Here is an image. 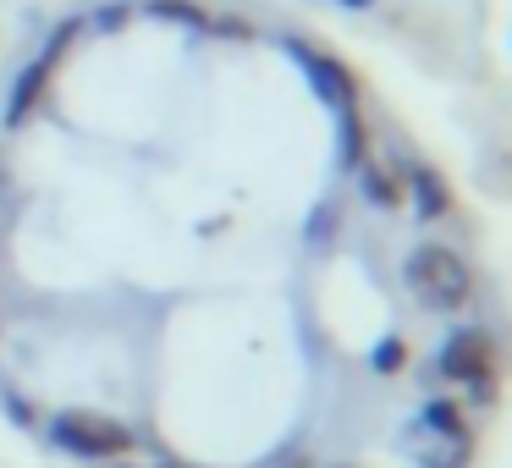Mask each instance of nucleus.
<instances>
[{
  "label": "nucleus",
  "mask_w": 512,
  "mask_h": 468,
  "mask_svg": "<svg viewBox=\"0 0 512 468\" xmlns=\"http://www.w3.org/2000/svg\"><path fill=\"white\" fill-rule=\"evenodd\" d=\"M402 276H408L413 298L435 314H452L474 298V265L446 243H419L408 254V265H402Z\"/></svg>",
  "instance_id": "obj_1"
},
{
  "label": "nucleus",
  "mask_w": 512,
  "mask_h": 468,
  "mask_svg": "<svg viewBox=\"0 0 512 468\" xmlns=\"http://www.w3.org/2000/svg\"><path fill=\"white\" fill-rule=\"evenodd\" d=\"M435 364H441L446 380L474 391L479 402L496 397V386H490V380H496V342H490L485 331H452L441 342V358H435Z\"/></svg>",
  "instance_id": "obj_2"
},
{
  "label": "nucleus",
  "mask_w": 512,
  "mask_h": 468,
  "mask_svg": "<svg viewBox=\"0 0 512 468\" xmlns=\"http://www.w3.org/2000/svg\"><path fill=\"white\" fill-rule=\"evenodd\" d=\"M50 441L56 446H67V452H78V457H122V452H133V430L127 424H116V419H105V413H61L56 424H50Z\"/></svg>",
  "instance_id": "obj_3"
},
{
  "label": "nucleus",
  "mask_w": 512,
  "mask_h": 468,
  "mask_svg": "<svg viewBox=\"0 0 512 468\" xmlns=\"http://www.w3.org/2000/svg\"><path fill=\"white\" fill-rule=\"evenodd\" d=\"M83 34V23H61L56 34H50V45H45V56L34 61V67L17 78V89H12V100H6V127H23L28 116L39 111V100H45V89H50V78H56V67H61V56L72 50V39Z\"/></svg>",
  "instance_id": "obj_4"
},
{
  "label": "nucleus",
  "mask_w": 512,
  "mask_h": 468,
  "mask_svg": "<svg viewBox=\"0 0 512 468\" xmlns=\"http://www.w3.org/2000/svg\"><path fill=\"white\" fill-rule=\"evenodd\" d=\"M287 45H292V56H298V67L309 72L314 94H320L325 105H336V111H353V105H358V78H353V72H347L336 56L314 50L309 39H287Z\"/></svg>",
  "instance_id": "obj_5"
},
{
  "label": "nucleus",
  "mask_w": 512,
  "mask_h": 468,
  "mask_svg": "<svg viewBox=\"0 0 512 468\" xmlns=\"http://www.w3.org/2000/svg\"><path fill=\"white\" fill-rule=\"evenodd\" d=\"M402 182L413 188V210H419V221H441V215L452 210V188H446V177L435 166H402Z\"/></svg>",
  "instance_id": "obj_6"
},
{
  "label": "nucleus",
  "mask_w": 512,
  "mask_h": 468,
  "mask_svg": "<svg viewBox=\"0 0 512 468\" xmlns=\"http://www.w3.org/2000/svg\"><path fill=\"white\" fill-rule=\"evenodd\" d=\"M419 424L430 435H441V441H468V419H463V408L457 402H424V413H419Z\"/></svg>",
  "instance_id": "obj_7"
},
{
  "label": "nucleus",
  "mask_w": 512,
  "mask_h": 468,
  "mask_svg": "<svg viewBox=\"0 0 512 468\" xmlns=\"http://www.w3.org/2000/svg\"><path fill=\"white\" fill-rule=\"evenodd\" d=\"M358 182H364V199L380 204V210H397V204H402V177H391V171L375 166V160L358 166Z\"/></svg>",
  "instance_id": "obj_8"
},
{
  "label": "nucleus",
  "mask_w": 512,
  "mask_h": 468,
  "mask_svg": "<svg viewBox=\"0 0 512 468\" xmlns=\"http://www.w3.org/2000/svg\"><path fill=\"white\" fill-rule=\"evenodd\" d=\"M364 160H369V133L353 105V111H342V166H364Z\"/></svg>",
  "instance_id": "obj_9"
},
{
  "label": "nucleus",
  "mask_w": 512,
  "mask_h": 468,
  "mask_svg": "<svg viewBox=\"0 0 512 468\" xmlns=\"http://www.w3.org/2000/svg\"><path fill=\"white\" fill-rule=\"evenodd\" d=\"M402 364H408V342H402V336H386V342L369 353V369H375V375H397Z\"/></svg>",
  "instance_id": "obj_10"
},
{
  "label": "nucleus",
  "mask_w": 512,
  "mask_h": 468,
  "mask_svg": "<svg viewBox=\"0 0 512 468\" xmlns=\"http://www.w3.org/2000/svg\"><path fill=\"white\" fill-rule=\"evenodd\" d=\"M149 17H166V23H188V28H204V12L193 0H149Z\"/></svg>",
  "instance_id": "obj_11"
},
{
  "label": "nucleus",
  "mask_w": 512,
  "mask_h": 468,
  "mask_svg": "<svg viewBox=\"0 0 512 468\" xmlns=\"http://www.w3.org/2000/svg\"><path fill=\"white\" fill-rule=\"evenodd\" d=\"M215 34H226V39H254V28H248L243 17H215Z\"/></svg>",
  "instance_id": "obj_12"
},
{
  "label": "nucleus",
  "mask_w": 512,
  "mask_h": 468,
  "mask_svg": "<svg viewBox=\"0 0 512 468\" xmlns=\"http://www.w3.org/2000/svg\"><path fill=\"white\" fill-rule=\"evenodd\" d=\"M127 23V6H111V12H100V28H122Z\"/></svg>",
  "instance_id": "obj_13"
},
{
  "label": "nucleus",
  "mask_w": 512,
  "mask_h": 468,
  "mask_svg": "<svg viewBox=\"0 0 512 468\" xmlns=\"http://www.w3.org/2000/svg\"><path fill=\"white\" fill-rule=\"evenodd\" d=\"M6 193H12V166H6V149H0V204H6Z\"/></svg>",
  "instance_id": "obj_14"
},
{
  "label": "nucleus",
  "mask_w": 512,
  "mask_h": 468,
  "mask_svg": "<svg viewBox=\"0 0 512 468\" xmlns=\"http://www.w3.org/2000/svg\"><path fill=\"white\" fill-rule=\"evenodd\" d=\"M347 12H369V6H375V0H342Z\"/></svg>",
  "instance_id": "obj_15"
}]
</instances>
